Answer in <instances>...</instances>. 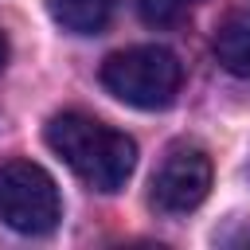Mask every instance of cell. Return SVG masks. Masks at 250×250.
Instances as JSON below:
<instances>
[{
  "instance_id": "obj_6",
  "label": "cell",
  "mask_w": 250,
  "mask_h": 250,
  "mask_svg": "<svg viewBox=\"0 0 250 250\" xmlns=\"http://www.w3.org/2000/svg\"><path fill=\"white\" fill-rule=\"evenodd\" d=\"M113 4L117 0H47L55 23L62 31H74V35H98L109 23Z\"/></svg>"
},
{
  "instance_id": "obj_7",
  "label": "cell",
  "mask_w": 250,
  "mask_h": 250,
  "mask_svg": "<svg viewBox=\"0 0 250 250\" xmlns=\"http://www.w3.org/2000/svg\"><path fill=\"white\" fill-rule=\"evenodd\" d=\"M191 0H137V12L148 27H176L184 23Z\"/></svg>"
},
{
  "instance_id": "obj_3",
  "label": "cell",
  "mask_w": 250,
  "mask_h": 250,
  "mask_svg": "<svg viewBox=\"0 0 250 250\" xmlns=\"http://www.w3.org/2000/svg\"><path fill=\"white\" fill-rule=\"evenodd\" d=\"M62 203L47 168L31 160L0 164V223L20 234H51L59 227Z\"/></svg>"
},
{
  "instance_id": "obj_5",
  "label": "cell",
  "mask_w": 250,
  "mask_h": 250,
  "mask_svg": "<svg viewBox=\"0 0 250 250\" xmlns=\"http://www.w3.org/2000/svg\"><path fill=\"white\" fill-rule=\"evenodd\" d=\"M215 59L234 78L250 82V12H234L215 31Z\"/></svg>"
},
{
  "instance_id": "obj_4",
  "label": "cell",
  "mask_w": 250,
  "mask_h": 250,
  "mask_svg": "<svg viewBox=\"0 0 250 250\" xmlns=\"http://www.w3.org/2000/svg\"><path fill=\"white\" fill-rule=\"evenodd\" d=\"M211 191V156L199 145H172L152 172L148 203L160 215H188Z\"/></svg>"
},
{
  "instance_id": "obj_2",
  "label": "cell",
  "mask_w": 250,
  "mask_h": 250,
  "mask_svg": "<svg viewBox=\"0 0 250 250\" xmlns=\"http://www.w3.org/2000/svg\"><path fill=\"white\" fill-rule=\"evenodd\" d=\"M184 82V66L168 47L145 43V47H125L102 62V86L133 105V109H164L176 102Z\"/></svg>"
},
{
  "instance_id": "obj_8",
  "label": "cell",
  "mask_w": 250,
  "mask_h": 250,
  "mask_svg": "<svg viewBox=\"0 0 250 250\" xmlns=\"http://www.w3.org/2000/svg\"><path fill=\"white\" fill-rule=\"evenodd\" d=\"M4 62H8V43H4V35H0V70H4Z\"/></svg>"
},
{
  "instance_id": "obj_1",
  "label": "cell",
  "mask_w": 250,
  "mask_h": 250,
  "mask_svg": "<svg viewBox=\"0 0 250 250\" xmlns=\"http://www.w3.org/2000/svg\"><path fill=\"white\" fill-rule=\"evenodd\" d=\"M47 145L55 156L94 191H117L133 176L137 145L121 129L86 117V113H59L47 121Z\"/></svg>"
}]
</instances>
